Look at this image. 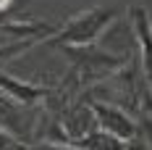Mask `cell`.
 I'll use <instances>...</instances> for the list:
<instances>
[{
  "instance_id": "6da1fadb",
  "label": "cell",
  "mask_w": 152,
  "mask_h": 150,
  "mask_svg": "<svg viewBox=\"0 0 152 150\" xmlns=\"http://www.w3.org/2000/svg\"><path fill=\"white\" fill-rule=\"evenodd\" d=\"M113 18H115V8H89V11H81L58 34H53L50 42L53 45L55 42L58 45H89Z\"/></svg>"
},
{
  "instance_id": "7a4b0ae2",
  "label": "cell",
  "mask_w": 152,
  "mask_h": 150,
  "mask_svg": "<svg viewBox=\"0 0 152 150\" xmlns=\"http://www.w3.org/2000/svg\"><path fill=\"white\" fill-rule=\"evenodd\" d=\"M92 111H94V119H97L102 132H110V134L121 137V140H131L137 134L134 121L129 119L123 111L113 108V105H105V103H92Z\"/></svg>"
},
{
  "instance_id": "3957f363",
  "label": "cell",
  "mask_w": 152,
  "mask_h": 150,
  "mask_svg": "<svg viewBox=\"0 0 152 150\" xmlns=\"http://www.w3.org/2000/svg\"><path fill=\"white\" fill-rule=\"evenodd\" d=\"M68 145H74V148H81V150H129L123 145L121 137L110 134V132H87V134L81 137H74V140H68Z\"/></svg>"
},
{
  "instance_id": "277c9868",
  "label": "cell",
  "mask_w": 152,
  "mask_h": 150,
  "mask_svg": "<svg viewBox=\"0 0 152 150\" xmlns=\"http://www.w3.org/2000/svg\"><path fill=\"white\" fill-rule=\"evenodd\" d=\"M0 90L8 92V95H13L18 98L21 103H34V100H39L45 90L42 87H31V84H24V82H18V79H11V76H5L0 71Z\"/></svg>"
},
{
  "instance_id": "5b68a950",
  "label": "cell",
  "mask_w": 152,
  "mask_h": 150,
  "mask_svg": "<svg viewBox=\"0 0 152 150\" xmlns=\"http://www.w3.org/2000/svg\"><path fill=\"white\" fill-rule=\"evenodd\" d=\"M131 13L137 18V32H139V37H142V45H144L142 47V53H144V69H147V74L152 76V32H150V24H147L144 11L134 8Z\"/></svg>"
},
{
  "instance_id": "8992f818",
  "label": "cell",
  "mask_w": 152,
  "mask_h": 150,
  "mask_svg": "<svg viewBox=\"0 0 152 150\" xmlns=\"http://www.w3.org/2000/svg\"><path fill=\"white\" fill-rule=\"evenodd\" d=\"M21 150H81V148H74V145H66V148H61V145H39V148H21Z\"/></svg>"
},
{
  "instance_id": "52a82bcc",
  "label": "cell",
  "mask_w": 152,
  "mask_h": 150,
  "mask_svg": "<svg viewBox=\"0 0 152 150\" xmlns=\"http://www.w3.org/2000/svg\"><path fill=\"white\" fill-rule=\"evenodd\" d=\"M5 5H8V0H0V8H5Z\"/></svg>"
}]
</instances>
